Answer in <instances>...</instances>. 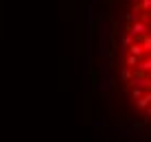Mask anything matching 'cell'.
<instances>
[{
  "label": "cell",
  "mask_w": 151,
  "mask_h": 142,
  "mask_svg": "<svg viewBox=\"0 0 151 142\" xmlns=\"http://www.w3.org/2000/svg\"><path fill=\"white\" fill-rule=\"evenodd\" d=\"M94 33H96V55H99V59H107L110 52H112V44H110L112 42V26L107 22V18L101 15V13H99Z\"/></svg>",
  "instance_id": "1"
},
{
  "label": "cell",
  "mask_w": 151,
  "mask_h": 142,
  "mask_svg": "<svg viewBox=\"0 0 151 142\" xmlns=\"http://www.w3.org/2000/svg\"><path fill=\"white\" fill-rule=\"evenodd\" d=\"M125 142H136V140H125Z\"/></svg>",
  "instance_id": "14"
},
{
  "label": "cell",
  "mask_w": 151,
  "mask_h": 142,
  "mask_svg": "<svg viewBox=\"0 0 151 142\" xmlns=\"http://www.w3.org/2000/svg\"><path fill=\"white\" fill-rule=\"evenodd\" d=\"M134 72H136V68H132V66L123 64V68H121V79H123V83H129V81H132Z\"/></svg>",
  "instance_id": "7"
},
{
  "label": "cell",
  "mask_w": 151,
  "mask_h": 142,
  "mask_svg": "<svg viewBox=\"0 0 151 142\" xmlns=\"http://www.w3.org/2000/svg\"><path fill=\"white\" fill-rule=\"evenodd\" d=\"M114 133L121 140H129V136L134 133V129H132V125H118V127H114Z\"/></svg>",
  "instance_id": "4"
},
{
  "label": "cell",
  "mask_w": 151,
  "mask_h": 142,
  "mask_svg": "<svg viewBox=\"0 0 151 142\" xmlns=\"http://www.w3.org/2000/svg\"><path fill=\"white\" fill-rule=\"evenodd\" d=\"M149 105H151V90H147V92H145L142 96H140L138 101H136V107L140 109V112H145V109H147Z\"/></svg>",
  "instance_id": "5"
},
{
  "label": "cell",
  "mask_w": 151,
  "mask_h": 142,
  "mask_svg": "<svg viewBox=\"0 0 151 142\" xmlns=\"http://www.w3.org/2000/svg\"><path fill=\"white\" fill-rule=\"evenodd\" d=\"M140 13H151V0H138Z\"/></svg>",
  "instance_id": "10"
},
{
  "label": "cell",
  "mask_w": 151,
  "mask_h": 142,
  "mask_svg": "<svg viewBox=\"0 0 151 142\" xmlns=\"http://www.w3.org/2000/svg\"><path fill=\"white\" fill-rule=\"evenodd\" d=\"M134 42H136V37H134V35L127 31V33L123 35V39H121V46H123V50H129V46H132Z\"/></svg>",
  "instance_id": "8"
},
{
  "label": "cell",
  "mask_w": 151,
  "mask_h": 142,
  "mask_svg": "<svg viewBox=\"0 0 151 142\" xmlns=\"http://www.w3.org/2000/svg\"><path fill=\"white\" fill-rule=\"evenodd\" d=\"M127 31H129V33H132L136 39H140V37H145L147 33H151V24L145 22V20H138V22L127 24Z\"/></svg>",
  "instance_id": "2"
},
{
  "label": "cell",
  "mask_w": 151,
  "mask_h": 142,
  "mask_svg": "<svg viewBox=\"0 0 151 142\" xmlns=\"http://www.w3.org/2000/svg\"><path fill=\"white\" fill-rule=\"evenodd\" d=\"M125 64H127V66H132V68H138V64H140V57L132 55V52H127V57H125Z\"/></svg>",
  "instance_id": "9"
},
{
  "label": "cell",
  "mask_w": 151,
  "mask_h": 142,
  "mask_svg": "<svg viewBox=\"0 0 151 142\" xmlns=\"http://www.w3.org/2000/svg\"><path fill=\"white\" fill-rule=\"evenodd\" d=\"M129 92H132V98H134V101H138V98L142 96L147 90H142V87H134V85H132V90H129Z\"/></svg>",
  "instance_id": "11"
},
{
  "label": "cell",
  "mask_w": 151,
  "mask_h": 142,
  "mask_svg": "<svg viewBox=\"0 0 151 142\" xmlns=\"http://www.w3.org/2000/svg\"><path fill=\"white\" fill-rule=\"evenodd\" d=\"M129 52H132V55H136V57H140V59H142V57H145V52H147V50H145L142 42H140V39H136V42H134L132 46H129Z\"/></svg>",
  "instance_id": "6"
},
{
  "label": "cell",
  "mask_w": 151,
  "mask_h": 142,
  "mask_svg": "<svg viewBox=\"0 0 151 142\" xmlns=\"http://www.w3.org/2000/svg\"><path fill=\"white\" fill-rule=\"evenodd\" d=\"M145 120H151V105L145 109Z\"/></svg>",
  "instance_id": "13"
},
{
  "label": "cell",
  "mask_w": 151,
  "mask_h": 142,
  "mask_svg": "<svg viewBox=\"0 0 151 142\" xmlns=\"http://www.w3.org/2000/svg\"><path fill=\"white\" fill-rule=\"evenodd\" d=\"M96 90L99 92H110L112 90V77H96Z\"/></svg>",
  "instance_id": "3"
},
{
  "label": "cell",
  "mask_w": 151,
  "mask_h": 142,
  "mask_svg": "<svg viewBox=\"0 0 151 142\" xmlns=\"http://www.w3.org/2000/svg\"><path fill=\"white\" fill-rule=\"evenodd\" d=\"M140 42H142L145 50H147V52H151V33H147L145 37H140Z\"/></svg>",
  "instance_id": "12"
}]
</instances>
